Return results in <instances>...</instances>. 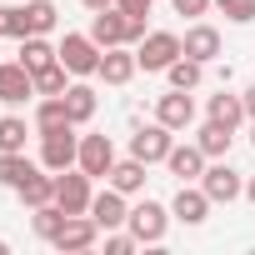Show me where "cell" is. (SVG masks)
I'll return each instance as SVG.
<instances>
[{
    "label": "cell",
    "mask_w": 255,
    "mask_h": 255,
    "mask_svg": "<svg viewBox=\"0 0 255 255\" xmlns=\"http://www.w3.org/2000/svg\"><path fill=\"white\" fill-rule=\"evenodd\" d=\"M60 60V45H50L45 35H25L20 40V65L25 70H45V65H55Z\"/></svg>",
    "instance_id": "44dd1931"
},
{
    "label": "cell",
    "mask_w": 255,
    "mask_h": 255,
    "mask_svg": "<svg viewBox=\"0 0 255 255\" xmlns=\"http://www.w3.org/2000/svg\"><path fill=\"white\" fill-rule=\"evenodd\" d=\"M95 110H100V95H95L90 85H70V90H65V115H70V125H85Z\"/></svg>",
    "instance_id": "603a6c76"
},
{
    "label": "cell",
    "mask_w": 255,
    "mask_h": 255,
    "mask_svg": "<svg viewBox=\"0 0 255 255\" xmlns=\"http://www.w3.org/2000/svg\"><path fill=\"white\" fill-rule=\"evenodd\" d=\"M180 45H185V55H190V60L210 65V60L220 55V30H215V25H190V30L180 35Z\"/></svg>",
    "instance_id": "9a60e30c"
},
{
    "label": "cell",
    "mask_w": 255,
    "mask_h": 255,
    "mask_svg": "<svg viewBox=\"0 0 255 255\" xmlns=\"http://www.w3.org/2000/svg\"><path fill=\"white\" fill-rule=\"evenodd\" d=\"M100 235H105V230L95 225V215H70V220L60 225V235H55L50 245H55V250H65V255H80V250H90V245H95Z\"/></svg>",
    "instance_id": "ba28073f"
},
{
    "label": "cell",
    "mask_w": 255,
    "mask_h": 255,
    "mask_svg": "<svg viewBox=\"0 0 255 255\" xmlns=\"http://www.w3.org/2000/svg\"><path fill=\"white\" fill-rule=\"evenodd\" d=\"M170 5H175V15H205L215 0H170Z\"/></svg>",
    "instance_id": "d6a6232c"
},
{
    "label": "cell",
    "mask_w": 255,
    "mask_h": 255,
    "mask_svg": "<svg viewBox=\"0 0 255 255\" xmlns=\"http://www.w3.org/2000/svg\"><path fill=\"white\" fill-rule=\"evenodd\" d=\"M25 120L20 115H5V120H0V150H25Z\"/></svg>",
    "instance_id": "f1b7e54d"
},
{
    "label": "cell",
    "mask_w": 255,
    "mask_h": 255,
    "mask_svg": "<svg viewBox=\"0 0 255 255\" xmlns=\"http://www.w3.org/2000/svg\"><path fill=\"white\" fill-rule=\"evenodd\" d=\"M170 145H175V130L170 125H140V130L130 135V155L135 160H145V165H165V155H170Z\"/></svg>",
    "instance_id": "5b68a950"
},
{
    "label": "cell",
    "mask_w": 255,
    "mask_h": 255,
    "mask_svg": "<svg viewBox=\"0 0 255 255\" xmlns=\"http://www.w3.org/2000/svg\"><path fill=\"white\" fill-rule=\"evenodd\" d=\"M155 120L170 125V130H190V125H195V100H190V90H175V85H170V95L155 100Z\"/></svg>",
    "instance_id": "30bf717a"
},
{
    "label": "cell",
    "mask_w": 255,
    "mask_h": 255,
    "mask_svg": "<svg viewBox=\"0 0 255 255\" xmlns=\"http://www.w3.org/2000/svg\"><path fill=\"white\" fill-rule=\"evenodd\" d=\"M55 20H60L55 0H30V5H25V35H50Z\"/></svg>",
    "instance_id": "d4e9b609"
},
{
    "label": "cell",
    "mask_w": 255,
    "mask_h": 255,
    "mask_svg": "<svg viewBox=\"0 0 255 255\" xmlns=\"http://www.w3.org/2000/svg\"><path fill=\"white\" fill-rule=\"evenodd\" d=\"M35 90L40 95H65L70 90V70L55 60V65H45V70H35Z\"/></svg>",
    "instance_id": "83f0119b"
},
{
    "label": "cell",
    "mask_w": 255,
    "mask_h": 255,
    "mask_svg": "<svg viewBox=\"0 0 255 255\" xmlns=\"http://www.w3.org/2000/svg\"><path fill=\"white\" fill-rule=\"evenodd\" d=\"M90 180L95 175H110V165H115V145H110V135H80V160H75Z\"/></svg>",
    "instance_id": "5bb4252c"
},
{
    "label": "cell",
    "mask_w": 255,
    "mask_h": 255,
    "mask_svg": "<svg viewBox=\"0 0 255 255\" xmlns=\"http://www.w3.org/2000/svg\"><path fill=\"white\" fill-rule=\"evenodd\" d=\"M140 240L130 235V230H105V255H130Z\"/></svg>",
    "instance_id": "1f68e13d"
},
{
    "label": "cell",
    "mask_w": 255,
    "mask_h": 255,
    "mask_svg": "<svg viewBox=\"0 0 255 255\" xmlns=\"http://www.w3.org/2000/svg\"><path fill=\"white\" fill-rule=\"evenodd\" d=\"M165 225H170V210H165L160 200L130 205V220H125V230H130L140 245H160V240H165Z\"/></svg>",
    "instance_id": "3957f363"
},
{
    "label": "cell",
    "mask_w": 255,
    "mask_h": 255,
    "mask_svg": "<svg viewBox=\"0 0 255 255\" xmlns=\"http://www.w3.org/2000/svg\"><path fill=\"white\" fill-rule=\"evenodd\" d=\"M140 70V60H135V50L130 45H110V50H100V80L105 85H130V75Z\"/></svg>",
    "instance_id": "7c38bea8"
},
{
    "label": "cell",
    "mask_w": 255,
    "mask_h": 255,
    "mask_svg": "<svg viewBox=\"0 0 255 255\" xmlns=\"http://www.w3.org/2000/svg\"><path fill=\"white\" fill-rule=\"evenodd\" d=\"M30 95H40L35 90V70H25L20 60L0 65V105H25Z\"/></svg>",
    "instance_id": "9c48e42d"
},
{
    "label": "cell",
    "mask_w": 255,
    "mask_h": 255,
    "mask_svg": "<svg viewBox=\"0 0 255 255\" xmlns=\"http://www.w3.org/2000/svg\"><path fill=\"white\" fill-rule=\"evenodd\" d=\"M200 190H205L215 205H230V200H240V195H245V180H240V170H230L225 160H215V165H205Z\"/></svg>",
    "instance_id": "52a82bcc"
},
{
    "label": "cell",
    "mask_w": 255,
    "mask_h": 255,
    "mask_svg": "<svg viewBox=\"0 0 255 255\" xmlns=\"http://www.w3.org/2000/svg\"><path fill=\"white\" fill-rule=\"evenodd\" d=\"M80 160V135H75V125H55V130H40V165L45 170H70Z\"/></svg>",
    "instance_id": "6da1fadb"
},
{
    "label": "cell",
    "mask_w": 255,
    "mask_h": 255,
    "mask_svg": "<svg viewBox=\"0 0 255 255\" xmlns=\"http://www.w3.org/2000/svg\"><path fill=\"white\" fill-rule=\"evenodd\" d=\"M5 250H10V245H5V240H0V255H5Z\"/></svg>",
    "instance_id": "74e56055"
},
{
    "label": "cell",
    "mask_w": 255,
    "mask_h": 255,
    "mask_svg": "<svg viewBox=\"0 0 255 255\" xmlns=\"http://www.w3.org/2000/svg\"><path fill=\"white\" fill-rule=\"evenodd\" d=\"M205 115L210 120H220V125H235L245 120V95H230V90H220V95H210V105H205Z\"/></svg>",
    "instance_id": "7402d4cb"
},
{
    "label": "cell",
    "mask_w": 255,
    "mask_h": 255,
    "mask_svg": "<svg viewBox=\"0 0 255 255\" xmlns=\"http://www.w3.org/2000/svg\"><path fill=\"white\" fill-rule=\"evenodd\" d=\"M65 220H70V215H65V210H60L55 200H50V205H35V210H30V230H35V235H40L45 245H50V240L60 235V225H65Z\"/></svg>",
    "instance_id": "cb8c5ba5"
},
{
    "label": "cell",
    "mask_w": 255,
    "mask_h": 255,
    "mask_svg": "<svg viewBox=\"0 0 255 255\" xmlns=\"http://www.w3.org/2000/svg\"><path fill=\"white\" fill-rule=\"evenodd\" d=\"M250 140H255V120H250Z\"/></svg>",
    "instance_id": "f35d334b"
},
{
    "label": "cell",
    "mask_w": 255,
    "mask_h": 255,
    "mask_svg": "<svg viewBox=\"0 0 255 255\" xmlns=\"http://www.w3.org/2000/svg\"><path fill=\"white\" fill-rule=\"evenodd\" d=\"M55 125H70V115H65V95H45V100L35 105V130H55Z\"/></svg>",
    "instance_id": "4316f807"
},
{
    "label": "cell",
    "mask_w": 255,
    "mask_h": 255,
    "mask_svg": "<svg viewBox=\"0 0 255 255\" xmlns=\"http://www.w3.org/2000/svg\"><path fill=\"white\" fill-rule=\"evenodd\" d=\"M60 65H65L70 75H80V80L100 70V45L90 40V30H85V35H75V30H70V35L60 40Z\"/></svg>",
    "instance_id": "8992f818"
},
{
    "label": "cell",
    "mask_w": 255,
    "mask_h": 255,
    "mask_svg": "<svg viewBox=\"0 0 255 255\" xmlns=\"http://www.w3.org/2000/svg\"><path fill=\"white\" fill-rule=\"evenodd\" d=\"M210 205H215V200H210V195H205L200 185H190V180H185V185L175 190V200H170V215H175L180 225H205Z\"/></svg>",
    "instance_id": "8fae6325"
},
{
    "label": "cell",
    "mask_w": 255,
    "mask_h": 255,
    "mask_svg": "<svg viewBox=\"0 0 255 255\" xmlns=\"http://www.w3.org/2000/svg\"><path fill=\"white\" fill-rule=\"evenodd\" d=\"M90 215H95L100 230H125V220H130V205H125V195H120L115 185H105V190L90 200Z\"/></svg>",
    "instance_id": "4fadbf2b"
},
{
    "label": "cell",
    "mask_w": 255,
    "mask_h": 255,
    "mask_svg": "<svg viewBox=\"0 0 255 255\" xmlns=\"http://www.w3.org/2000/svg\"><path fill=\"white\" fill-rule=\"evenodd\" d=\"M165 165H170V175H175L180 185H185V180H200V175H205V150H200V145H170Z\"/></svg>",
    "instance_id": "2e32d148"
},
{
    "label": "cell",
    "mask_w": 255,
    "mask_h": 255,
    "mask_svg": "<svg viewBox=\"0 0 255 255\" xmlns=\"http://www.w3.org/2000/svg\"><path fill=\"white\" fill-rule=\"evenodd\" d=\"M80 5H85V10L95 15V10H110V5H120V0H80Z\"/></svg>",
    "instance_id": "e575fe53"
},
{
    "label": "cell",
    "mask_w": 255,
    "mask_h": 255,
    "mask_svg": "<svg viewBox=\"0 0 255 255\" xmlns=\"http://www.w3.org/2000/svg\"><path fill=\"white\" fill-rule=\"evenodd\" d=\"M145 170H150V165H145V160H135V155H130V160H115V165H110V175H105V180H110V185H115V190H120V195H140V190H145Z\"/></svg>",
    "instance_id": "e0dca14e"
},
{
    "label": "cell",
    "mask_w": 255,
    "mask_h": 255,
    "mask_svg": "<svg viewBox=\"0 0 255 255\" xmlns=\"http://www.w3.org/2000/svg\"><path fill=\"white\" fill-rule=\"evenodd\" d=\"M15 195H20V205H25V210L50 205V200H55V170H45V165H40V170H35V175H30V180H25Z\"/></svg>",
    "instance_id": "ffe728a7"
},
{
    "label": "cell",
    "mask_w": 255,
    "mask_h": 255,
    "mask_svg": "<svg viewBox=\"0 0 255 255\" xmlns=\"http://www.w3.org/2000/svg\"><path fill=\"white\" fill-rule=\"evenodd\" d=\"M245 115H250V120H255V85H250V90H245Z\"/></svg>",
    "instance_id": "d590c367"
},
{
    "label": "cell",
    "mask_w": 255,
    "mask_h": 255,
    "mask_svg": "<svg viewBox=\"0 0 255 255\" xmlns=\"http://www.w3.org/2000/svg\"><path fill=\"white\" fill-rule=\"evenodd\" d=\"M215 10H220L230 25H250V20H255V0H215Z\"/></svg>",
    "instance_id": "f546056e"
},
{
    "label": "cell",
    "mask_w": 255,
    "mask_h": 255,
    "mask_svg": "<svg viewBox=\"0 0 255 255\" xmlns=\"http://www.w3.org/2000/svg\"><path fill=\"white\" fill-rule=\"evenodd\" d=\"M155 0H120V10H130V15H150Z\"/></svg>",
    "instance_id": "836d02e7"
},
{
    "label": "cell",
    "mask_w": 255,
    "mask_h": 255,
    "mask_svg": "<svg viewBox=\"0 0 255 255\" xmlns=\"http://www.w3.org/2000/svg\"><path fill=\"white\" fill-rule=\"evenodd\" d=\"M230 140H235V130L220 125V120H205L200 135H195V145L205 150V160H225V155H230Z\"/></svg>",
    "instance_id": "d6986e66"
},
{
    "label": "cell",
    "mask_w": 255,
    "mask_h": 255,
    "mask_svg": "<svg viewBox=\"0 0 255 255\" xmlns=\"http://www.w3.org/2000/svg\"><path fill=\"white\" fill-rule=\"evenodd\" d=\"M90 200H95V190H90V175L80 165H70V170L55 175V205L65 215H90Z\"/></svg>",
    "instance_id": "7a4b0ae2"
},
{
    "label": "cell",
    "mask_w": 255,
    "mask_h": 255,
    "mask_svg": "<svg viewBox=\"0 0 255 255\" xmlns=\"http://www.w3.org/2000/svg\"><path fill=\"white\" fill-rule=\"evenodd\" d=\"M165 75H170V85H175V90H195V85L205 80V65H200V60H190V55H180V60H170V65H165Z\"/></svg>",
    "instance_id": "484cf974"
},
{
    "label": "cell",
    "mask_w": 255,
    "mask_h": 255,
    "mask_svg": "<svg viewBox=\"0 0 255 255\" xmlns=\"http://www.w3.org/2000/svg\"><path fill=\"white\" fill-rule=\"evenodd\" d=\"M185 55V45H180V35L175 30H145V40L135 45V60H140V70H165L170 60H180Z\"/></svg>",
    "instance_id": "277c9868"
},
{
    "label": "cell",
    "mask_w": 255,
    "mask_h": 255,
    "mask_svg": "<svg viewBox=\"0 0 255 255\" xmlns=\"http://www.w3.org/2000/svg\"><path fill=\"white\" fill-rule=\"evenodd\" d=\"M35 170H40V165H35L25 150H0V185H5V190H20Z\"/></svg>",
    "instance_id": "ac0fdd59"
},
{
    "label": "cell",
    "mask_w": 255,
    "mask_h": 255,
    "mask_svg": "<svg viewBox=\"0 0 255 255\" xmlns=\"http://www.w3.org/2000/svg\"><path fill=\"white\" fill-rule=\"evenodd\" d=\"M245 200H250V205H255V175H250V180H245Z\"/></svg>",
    "instance_id": "8d00e7d4"
},
{
    "label": "cell",
    "mask_w": 255,
    "mask_h": 255,
    "mask_svg": "<svg viewBox=\"0 0 255 255\" xmlns=\"http://www.w3.org/2000/svg\"><path fill=\"white\" fill-rule=\"evenodd\" d=\"M5 35L25 40V5H0V40Z\"/></svg>",
    "instance_id": "4dcf8cb0"
}]
</instances>
